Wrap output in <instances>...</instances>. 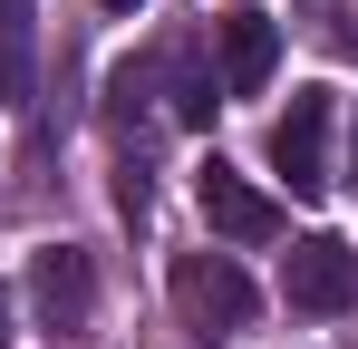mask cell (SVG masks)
<instances>
[{
    "label": "cell",
    "instance_id": "6da1fadb",
    "mask_svg": "<svg viewBox=\"0 0 358 349\" xmlns=\"http://www.w3.org/2000/svg\"><path fill=\"white\" fill-rule=\"evenodd\" d=\"M281 301H291V310H320V320L358 310V252L339 242V233L291 242V252H281Z\"/></svg>",
    "mask_w": 358,
    "mask_h": 349
},
{
    "label": "cell",
    "instance_id": "7a4b0ae2",
    "mask_svg": "<svg viewBox=\"0 0 358 349\" xmlns=\"http://www.w3.org/2000/svg\"><path fill=\"white\" fill-rule=\"evenodd\" d=\"M175 310L194 330H242L262 301H252V282H242L233 252H175Z\"/></svg>",
    "mask_w": 358,
    "mask_h": 349
},
{
    "label": "cell",
    "instance_id": "3957f363",
    "mask_svg": "<svg viewBox=\"0 0 358 349\" xmlns=\"http://www.w3.org/2000/svg\"><path fill=\"white\" fill-rule=\"evenodd\" d=\"M271 174L291 184L300 204L339 184V174H329V97H320V88H300V97H291V116L271 126Z\"/></svg>",
    "mask_w": 358,
    "mask_h": 349
},
{
    "label": "cell",
    "instance_id": "277c9868",
    "mask_svg": "<svg viewBox=\"0 0 358 349\" xmlns=\"http://www.w3.org/2000/svg\"><path fill=\"white\" fill-rule=\"evenodd\" d=\"M194 204H203V224L223 233V242H281V204H271L252 174H233L223 156L194 165Z\"/></svg>",
    "mask_w": 358,
    "mask_h": 349
},
{
    "label": "cell",
    "instance_id": "5b68a950",
    "mask_svg": "<svg viewBox=\"0 0 358 349\" xmlns=\"http://www.w3.org/2000/svg\"><path fill=\"white\" fill-rule=\"evenodd\" d=\"M29 310H39V330H87V310H97V262H87L78 242L29 252Z\"/></svg>",
    "mask_w": 358,
    "mask_h": 349
},
{
    "label": "cell",
    "instance_id": "8992f818",
    "mask_svg": "<svg viewBox=\"0 0 358 349\" xmlns=\"http://www.w3.org/2000/svg\"><path fill=\"white\" fill-rule=\"evenodd\" d=\"M213 49H223V97H262L281 68V29H271V10H223Z\"/></svg>",
    "mask_w": 358,
    "mask_h": 349
},
{
    "label": "cell",
    "instance_id": "52a82bcc",
    "mask_svg": "<svg viewBox=\"0 0 358 349\" xmlns=\"http://www.w3.org/2000/svg\"><path fill=\"white\" fill-rule=\"evenodd\" d=\"M175 116H184V126H203V116H213V78H203L194 58L175 68Z\"/></svg>",
    "mask_w": 358,
    "mask_h": 349
},
{
    "label": "cell",
    "instance_id": "ba28073f",
    "mask_svg": "<svg viewBox=\"0 0 358 349\" xmlns=\"http://www.w3.org/2000/svg\"><path fill=\"white\" fill-rule=\"evenodd\" d=\"M0 340H10V291H0Z\"/></svg>",
    "mask_w": 358,
    "mask_h": 349
},
{
    "label": "cell",
    "instance_id": "9c48e42d",
    "mask_svg": "<svg viewBox=\"0 0 358 349\" xmlns=\"http://www.w3.org/2000/svg\"><path fill=\"white\" fill-rule=\"evenodd\" d=\"M349 174H358V126H349Z\"/></svg>",
    "mask_w": 358,
    "mask_h": 349
},
{
    "label": "cell",
    "instance_id": "30bf717a",
    "mask_svg": "<svg viewBox=\"0 0 358 349\" xmlns=\"http://www.w3.org/2000/svg\"><path fill=\"white\" fill-rule=\"evenodd\" d=\"M97 10H136V0H97Z\"/></svg>",
    "mask_w": 358,
    "mask_h": 349
}]
</instances>
